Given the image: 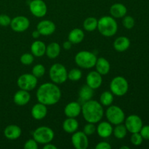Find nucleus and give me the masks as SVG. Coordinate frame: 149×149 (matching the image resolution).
<instances>
[{"label": "nucleus", "mask_w": 149, "mask_h": 149, "mask_svg": "<svg viewBox=\"0 0 149 149\" xmlns=\"http://www.w3.org/2000/svg\"><path fill=\"white\" fill-rule=\"evenodd\" d=\"M61 89L55 83L46 82L41 84L36 91V96L38 102L45 106H53L61 100Z\"/></svg>", "instance_id": "f257e3e1"}, {"label": "nucleus", "mask_w": 149, "mask_h": 149, "mask_svg": "<svg viewBox=\"0 0 149 149\" xmlns=\"http://www.w3.org/2000/svg\"><path fill=\"white\" fill-rule=\"evenodd\" d=\"M81 113L89 123L96 124L102 120L104 115V110L103 106L100 102L95 100H90L84 102L81 106Z\"/></svg>", "instance_id": "f03ea898"}, {"label": "nucleus", "mask_w": 149, "mask_h": 149, "mask_svg": "<svg viewBox=\"0 0 149 149\" xmlns=\"http://www.w3.org/2000/svg\"><path fill=\"white\" fill-rule=\"evenodd\" d=\"M97 30L106 37L114 36L118 31V24L112 16H103L97 20Z\"/></svg>", "instance_id": "7ed1b4c3"}, {"label": "nucleus", "mask_w": 149, "mask_h": 149, "mask_svg": "<svg viewBox=\"0 0 149 149\" xmlns=\"http://www.w3.org/2000/svg\"><path fill=\"white\" fill-rule=\"evenodd\" d=\"M97 59V56L93 52L86 50L80 51L75 56L77 65L84 69H90L95 67Z\"/></svg>", "instance_id": "20e7f679"}, {"label": "nucleus", "mask_w": 149, "mask_h": 149, "mask_svg": "<svg viewBox=\"0 0 149 149\" xmlns=\"http://www.w3.org/2000/svg\"><path fill=\"white\" fill-rule=\"evenodd\" d=\"M49 76L53 83L61 84L68 79V71L66 68L61 63H55L50 67Z\"/></svg>", "instance_id": "39448f33"}, {"label": "nucleus", "mask_w": 149, "mask_h": 149, "mask_svg": "<svg viewBox=\"0 0 149 149\" xmlns=\"http://www.w3.org/2000/svg\"><path fill=\"white\" fill-rule=\"evenodd\" d=\"M54 131L50 127L47 126L39 127L33 132V138L38 143V144L45 145L51 143L54 139Z\"/></svg>", "instance_id": "423d86ee"}, {"label": "nucleus", "mask_w": 149, "mask_h": 149, "mask_svg": "<svg viewBox=\"0 0 149 149\" xmlns=\"http://www.w3.org/2000/svg\"><path fill=\"white\" fill-rule=\"evenodd\" d=\"M129 90V84L125 77L118 76L114 77L110 83V90L113 95L123 96L127 94Z\"/></svg>", "instance_id": "0eeeda50"}, {"label": "nucleus", "mask_w": 149, "mask_h": 149, "mask_svg": "<svg viewBox=\"0 0 149 149\" xmlns=\"http://www.w3.org/2000/svg\"><path fill=\"white\" fill-rule=\"evenodd\" d=\"M106 116L108 122L113 125L122 124L125 120V112L118 106H109L106 111Z\"/></svg>", "instance_id": "6e6552de"}, {"label": "nucleus", "mask_w": 149, "mask_h": 149, "mask_svg": "<svg viewBox=\"0 0 149 149\" xmlns=\"http://www.w3.org/2000/svg\"><path fill=\"white\" fill-rule=\"evenodd\" d=\"M38 79L32 74H24L20 75L17 80V84L20 90L31 91L36 87Z\"/></svg>", "instance_id": "1a4fd4ad"}, {"label": "nucleus", "mask_w": 149, "mask_h": 149, "mask_svg": "<svg viewBox=\"0 0 149 149\" xmlns=\"http://www.w3.org/2000/svg\"><path fill=\"white\" fill-rule=\"evenodd\" d=\"M125 125L126 127L127 132L130 133L139 132L143 127V121L139 116L136 114L130 115L125 118Z\"/></svg>", "instance_id": "9d476101"}, {"label": "nucleus", "mask_w": 149, "mask_h": 149, "mask_svg": "<svg viewBox=\"0 0 149 149\" xmlns=\"http://www.w3.org/2000/svg\"><path fill=\"white\" fill-rule=\"evenodd\" d=\"M29 10L36 17H43L47 13V7L43 0H32L29 4Z\"/></svg>", "instance_id": "9b49d317"}, {"label": "nucleus", "mask_w": 149, "mask_h": 149, "mask_svg": "<svg viewBox=\"0 0 149 149\" xmlns=\"http://www.w3.org/2000/svg\"><path fill=\"white\" fill-rule=\"evenodd\" d=\"M71 143L76 149H87L89 146L87 135L84 132L76 131L71 136Z\"/></svg>", "instance_id": "f8f14e48"}, {"label": "nucleus", "mask_w": 149, "mask_h": 149, "mask_svg": "<svg viewBox=\"0 0 149 149\" xmlns=\"http://www.w3.org/2000/svg\"><path fill=\"white\" fill-rule=\"evenodd\" d=\"M10 27L15 32H23L27 30L30 26V21L28 17L23 15L16 16L11 20Z\"/></svg>", "instance_id": "ddd939ff"}, {"label": "nucleus", "mask_w": 149, "mask_h": 149, "mask_svg": "<svg viewBox=\"0 0 149 149\" xmlns=\"http://www.w3.org/2000/svg\"><path fill=\"white\" fill-rule=\"evenodd\" d=\"M56 26L52 21L49 20H43L39 22L36 26V30L42 36H49L55 31Z\"/></svg>", "instance_id": "4468645a"}, {"label": "nucleus", "mask_w": 149, "mask_h": 149, "mask_svg": "<svg viewBox=\"0 0 149 149\" xmlns=\"http://www.w3.org/2000/svg\"><path fill=\"white\" fill-rule=\"evenodd\" d=\"M86 83L89 87L93 90L98 89L103 83L102 75L97 71H92L87 74L86 78Z\"/></svg>", "instance_id": "2eb2a0df"}, {"label": "nucleus", "mask_w": 149, "mask_h": 149, "mask_svg": "<svg viewBox=\"0 0 149 149\" xmlns=\"http://www.w3.org/2000/svg\"><path fill=\"white\" fill-rule=\"evenodd\" d=\"M81 112V106L79 103L75 101L70 102L64 109V113L67 117L76 118L79 116Z\"/></svg>", "instance_id": "dca6fc26"}, {"label": "nucleus", "mask_w": 149, "mask_h": 149, "mask_svg": "<svg viewBox=\"0 0 149 149\" xmlns=\"http://www.w3.org/2000/svg\"><path fill=\"white\" fill-rule=\"evenodd\" d=\"M22 134V130L20 127L15 125H8L5 127L4 130V135L7 139L10 141H15L18 139Z\"/></svg>", "instance_id": "f3484780"}, {"label": "nucleus", "mask_w": 149, "mask_h": 149, "mask_svg": "<svg viewBox=\"0 0 149 149\" xmlns=\"http://www.w3.org/2000/svg\"><path fill=\"white\" fill-rule=\"evenodd\" d=\"M31 100V95L29 91L20 90L16 92L13 97V101L19 106H26Z\"/></svg>", "instance_id": "a211bd4d"}, {"label": "nucleus", "mask_w": 149, "mask_h": 149, "mask_svg": "<svg viewBox=\"0 0 149 149\" xmlns=\"http://www.w3.org/2000/svg\"><path fill=\"white\" fill-rule=\"evenodd\" d=\"M31 113L32 117L36 120L43 119L44 118L46 117L47 114V106L41 103H36L32 107Z\"/></svg>", "instance_id": "6ab92c4d"}, {"label": "nucleus", "mask_w": 149, "mask_h": 149, "mask_svg": "<svg viewBox=\"0 0 149 149\" xmlns=\"http://www.w3.org/2000/svg\"><path fill=\"white\" fill-rule=\"evenodd\" d=\"M113 127L109 122H102L96 127V131L100 138H106L113 134Z\"/></svg>", "instance_id": "aec40b11"}, {"label": "nucleus", "mask_w": 149, "mask_h": 149, "mask_svg": "<svg viewBox=\"0 0 149 149\" xmlns=\"http://www.w3.org/2000/svg\"><path fill=\"white\" fill-rule=\"evenodd\" d=\"M130 46V40L127 36H119L113 42V48L119 52H125Z\"/></svg>", "instance_id": "412c9836"}, {"label": "nucleus", "mask_w": 149, "mask_h": 149, "mask_svg": "<svg viewBox=\"0 0 149 149\" xmlns=\"http://www.w3.org/2000/svg\"><path fill=\"white\" fill-rule=\"evenodd\" d=\"M127 13L126 6L121 3H116L111 5L110 8L111 15L114 18H122L125 17Z\"/></svg>", "instance_id": "4be33fe9"}, {"label": "nucleus", "mask_w": 149, "mask_h": 149, "mask_svg": "<svg viewBox=\"0 0 149 149\" xmlns=\"http://www.w3.org/2000/svg\"><path fill=\"white\" fill-rule=\"evenodd\" d=\"M46 47L47 46L43 42L36 40L32 43L31 46V52L34 57L40 58L46 53Z\"/></svg>", "instance_id": "5701e85b"}, {"label": "nucleus", "mask_w": 149, "mask_h": 149, "mask_svg": "<svg viewBox=\"0 0 149 149\" xmlns=\"http://www.w3.org/2000/svg\"><path fill=\"white\" fill-rule=\"evenodd\" d=\"M95 69L102 76L107 75L111 69V65L109 61L104 58H99L95 63Z\"/></svg>", "instance_id": "b1692460"}, {"label": "nucleus", "mask_w": 149, "mask_h": 149, "mask_svg": "<svg viewBox=\"0 0 149 149\" xmlns=\"http://www.w3.org/2000/svg\"><path fill=\"white\" fill-rule=\"evenodd\" d=\"M79 128V122L76 118L67 117L63 123V129L68 134H73L77 131Z\"/></svg>", "instance_id": "393cba45"}, {"label": "nucleus", "mask_w": 149, "mask_h": 149, "mask_svg": "<svg viewBox=\"0 0 149 149\" xmlns=\"http://www.w3.org/2000/svg\"><path fill=\"white\" fill-rule=\"evenodd\" d=\"M68 41L71 42L73 45H77V44L81 43L84 39V33L81 29H74L71 30L68 33Z\"/></svg>", "instance_id": "a878e982"}, {"label": "nucleus", "mask_w": 149, "mask_h": 149, "mask_svg": "<svg viewBox=\"0 0 149 149\" xmlns=\"http://www.w3.org/2000/svg\"><path fill=\"white\" fill-rule=\"evenodd\" d=\"M61 53V46L57 42H51L46 47V55L49 59L58 58Z\"/></svg>", "instance_id": "bb28decb"}, {"label": "nucleus", "mask_w": 149, "mask_h": 149, "mask_svg": "<svg viewBox=\"0 0 149 149\" xmlns=\"http://www.w3.org/2000/svg\"><path fill=\"white\" fill-rule=\"evenodd\" d=\"M94 95V90L91 87H89L87 84L83 85L80 88L79 91V98L82 100L83 102L87 101V100H91L92 97Z\"/></svg>", "instance_id": "cd10ccee"}, {"label": "nucleus", "mask_w": 149, "mask_h": 149, "mask_svg": "<svg viewBox=\"0 0 149 149\" xmlns=\"http://www.w3.org/2000/svg\"><path fill=\"white\" fill-rule=\"evenodd\" d=\"M97 27V20L94 17H89L84 20L83 28L87 31H93Z\"/></svg>", "instance_id": "c85d7f7f"}, {"label": "nucleus", "mask_w": 149, "mask_h": 149, "mask_svg": "<svg viewBox=\"0 0 149 149\" xmlns=\"http://www.w3.org/2000/svg\"><path fill=\"white\" fill-rule=\"evenodd\" d=\"M113 94L110 91H105L100 95V103L103 106H109L113 102Z\"/></svg>", "instance_id": "c756f323"}, {"label": "nucleus", "mask_w": 149, "mask_h": 149, "mask_svg": "<svg viewBox=\"0 0 149 149\" xmlns=\"http://www.w3.org/2000/svg\"><path fill=\"white\" fill-rule=\"evenodd\" d=\"M127 133V130L125 125H122V124H119V125H116L114 128L113 129V134L119 140L124 139L126 137Z\"/></svg>", "instance_id": "7c9ffc66"}, {"label": "nucleus", "mask_w": 149, "mask_h": 149, "mask_svg": "<svg viewBox=\"0 0 149 149\" xmlns=\"http://www.w3.org/2000/svg\"><path fill=\"white\" fill-rule=\"evenodd\" d=\"M82 77V73L78 68H73L68 73V79L70 81H77L81 79Z\"/></svg>", "instance_id": "2f4dec72"}, {"label": "nucleus", "mask_w": 149, "mask_h": 149, "mask_svg": "<svg viewBox=\"0 0 149 149\" xmlns=\"http://www.w3.org/2000/svg\"><path fill=\"white\" fill-rule=\"evenodd\" d=\"M32 74L36 77L40 78L43 77L45 74V67L42 64H36L32 68Z\"/></svg>", "instance_id": "473e14b6"}, {"label": "nucleus", "mask_w": 149, "mask_h": 149, "mask_svg": "<svg viewBox=\"0 0 149 149\" xmlns=\"http://www.w3.org/2000/svg\"><path fill=\"white\" fill-rule=\"evenodd\" d=\"M20 63L25 65H29L33 63L34 61V56L32 53H24L20 56Z\"/></svg>", "instance_id": "72a5a7b5"}, {"label": "nucleus", "mask_w": 149, "mask_h": 149, "mask_svg": "<svg viewBox=\"0 0 149 149\" xmlns=\"http://www.w3.org/2000/svg\"><path fill=\"white\" fill-rule=\"evenodd\" d=\"M135 19L130 15H125L123 17V20H122V24L124 27L127 29H132L135 26Z\"/></svg>", "instance_id": "f704fd0d"}, {"label": "nucleus", "mask_w": 149, "mask_h": 149, "mask_svg": "<svg viewBox=\"0 0 149 149\" xmlns=\"http://www.w3.org/2000/svg\"><path fill=\"white\" fill-rule=\"evenodd\" d=\"M143 138H142L140 132H135V133H132V136L130 138V141L132 143V145L135 146H139L142 144Z\"/></svg>", "instance_id": "c9c22d12"}, {"label": "nucleus", "mask_w": 149, "mask_h": 149, "mask_svg": "<svg viewBox=\"0 0 149 149\" xmlns=\"http://www.w3.org/2000/svg\"><path fill=\"white\" fill-rule=\"evenodd\" d=\"M83 132H84L87 135H93V134L96 132V127L95 125V124L87 122V125H84V129H83Z\"/></svg>", "instance_id": "e433bc0d"}, {"label": "nucleus", "mask_w": 149, "mask_h": 149, "mask_svg": "<svg viewBox=\"0 0 149 149\" xmlns=\"http://www.w3.org/2000/svg\"><path fill=\"white\" fill-rule=\"evenodd\" d=\"M11 20L12 19L10 18V16H8L7 15H0V26H4V27L10 26V23H11Z\"/></svg>", "instance_id": "4c0bfd02"}, {"label": "nucleus", "mask_w": 149, "mask_h": 149, "mask_svg": "<svg viewBox=\"0 0 149 149\" xmlns=\"http://www.w3.org/2000/svg\"><path fill=\"white\" fill-rule=\"evenodd\" d=\"M25 149H37L38 143L34 139H29L24 144Z\"/></svg>", "instance_id": "58836bf2"}, {"label": "nucleus", "mask_w": 149, "mask_h": 149, "mask_svg": "<svg viewBox=\"0 0 149 149\" xmlns=\"http://www.w3.org/2000/svg\"><path fill=\"white\" fill-rule=\"evenodd\" d=\"M139 132L143 140H149V125H143Z\"/></svg>", "instance_id": "ea45409f"}, {"label": "nucleus", "mask_w": 149, "mask_h": 149, "mask_svg": "<svg viewBox=\"0 0 149 149\" xmlns=\"http://www.w3.org/2000/svg\"><path fill=\"white\" fill-rule=\"evenodd\" d=\"M111 146L110 143L105 141H102V142L98 143L97 145L95 146V149H111Z\"/></svg>", "instance_id": "a19ab883"}, {"label": "nucleus", "mask_w": 149, "mask_h": 149, "mask_svg": "<svg viewBox=\"0 0 149 149\" xmlns=\"http://www.w3.org/2000/svg\"><path fill=\"white\" fill-rule=\"evenodd\" d=\"M72 45L73 44L71 43L70 41L68 40L63 44V49H65V50H69L71 48V47H72Z\"/></svg>", "instance_id": "79ce46f5"}, {"label": "nucleus", "mask_w": 149, "mask_h": 149, "mask_svg": "<svg viewBox=\"0 0 149 149\" xmlns=\"http://www.w3.org/2000/svg\"><path fill=\"white\" fill-rule=\"evenodd\" d=\"M43 148L44 149H57L58 148V147H57L56 146H55V145H53V144L49 143L45 144Z\"/></svg>", "instance_id": "37998d69"}, {"label": "nucleus", "mask_w": 149, "mask_h": 149, "mask_svg": "<svg viewBox=\"0 0 149 149\" xmlns=\"http://www.w3.org/2000/svg\"><path fill=\"white\" fill-rule=\"evenodd\" d=\"M40 36H41V34L39 33V32L37 30H36V31H34L32 32V36H33L34 39H38V38H39Z\"/></svg>", "instance_id": "c03bdc74"}, {"label": "nucleus", "mask_w": 149, "mask_h": 149, "mask_svg": "<svg viewBox=\"0 0 149 149\" xmlns=\"http://www.w3.org/2000/svg\"><path fill=\"white\" fill-rule=\"evenodd\" d=\"M120 148L121 149H130V147H128V146H122Z\"/></svg>", "instance_id": "a18cd8bd"}]
</instances>
